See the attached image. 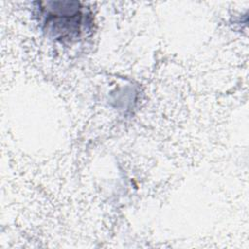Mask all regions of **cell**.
Masks as SVG:
<instances>
[{"label": "cell", "instance_id": "cell-1", "mask_svg": "<svg viewBox=\"0 0 249 249\" xmlns=\"http://www.w3.org/2000/svg\"><path fill=\"white\" fill-rule=\"evenodd\" d=\"M44 24L47 31L59 40H71L79 37L84 24V15L77 2H45L42 3Z\"/></svg>", "mask_w": 249, "mask_h": 249}]
</instances>
